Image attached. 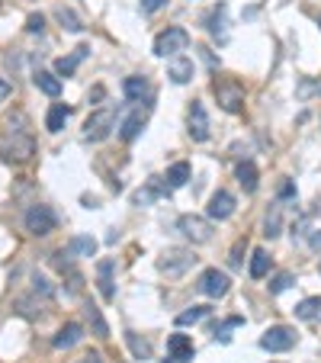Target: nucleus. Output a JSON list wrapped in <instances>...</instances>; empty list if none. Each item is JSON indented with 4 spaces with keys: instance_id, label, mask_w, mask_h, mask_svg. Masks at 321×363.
<instances>
[{
    "instance_id": "obj_1",
    "label": "nucleus",
    "mask_w": 321,
    "mask_h": 363,
    "mask_svg": "<svg viewBox=\"0 0 321 363\" xmlns=\"http://www.w3.org/2000/svg\"><path fill=\"white\" fill-rule=\"evenodd\" d=\"M199 261L190 248H167V251L160 254V261H158V271L160 273H167V277H183L193 264Z\"/></svg>"
},
{
    "instance_id": "obj_2",
    "label": "nucleus",
    "mask_w": 321,
    "mask_h": 363,
    "mask_svg": "<svg viewBox=\"0 0 321 363\" xmlns=\"http://www.w3.org/2000/svg\"><path fill=\"white\" fill-rule=\"evenodd\" d=\"M186 45H190V33L180 29V26H167V29L154 39V55H158V58H174V55L186 51Z\"/></svg>"
},
{
    "instance_id": "obj_3",
    "label": "nucleus",
    "mask_w": 321,
    "mask_h": 363,
    "mask_svg": "<svg viewBox=\"0 0 321 363\" xmlns=\"http://www.w3.org/2000/svg\"><path fill=\"white\" fill-rule=\"evenodd\" d=\"M26 232L35 238H45L51 235L55 228H58V216L49 209V206H33V209H26Z\"/></svg>"
},
{
    "instance_id": "obj_4",
    "label": "nucleus",
    "mask_w": 321,
    "mask_h": 363,
    "mask_svg": "<svg viewBox=\"0 0 321 363\" xmlns=\"http://www.w3.org/2000/svg\"><path fill=\"white\" fill-rule=\"evenodd\" d=\"M296 341H299L296 328H289V325H273V328L263 331L261 347L263 350H270V354H283V350H293Z\"/></svg>"
},
{
    "instance_id": "obj_5",
    "label": "nucleus",
    "mask_w": 321,
    "mask_h": 363,
    "mask_svg": "<svg viewBox=\"0 0 321 363\" xmlns=\"http://www.w3.org/2000/svg\"><path fill=\"white\" fill-rule=\"evenodd\" d=\"M113 126H116L113 110H97V113H90L84 122V138L87 142H103V138L113 132Z\"/></svg>"
},
{
    "instance_id": "obj_6",
    "label": "nucleus",
    "mask_w": 321,
    "mask_h": 363,
    "mask_svg": "<svg viewBox=\"0 0 321 363\" xmlns=\"http://www.w3.org/2000/svg\"><path fill=\"white\" fill-rule=\"evenodd\" d=\"M215 97H219L222 103V110H229V113H241L245 110V87L235 84V81H215Z\"/></svg>"
},
{
    "instance_id": "obj_7",
    "label": "nucleus",
    "mask_w": 321,
    "mask_h": 363,
    "mask_svg": "<svg viewBox=\"0 0 321 363\" xmlns=\"http://www.w3.org/2000/svg\"><path fill=\"white\" fill-rule=\"evenodd\" d=\"M3 152H7L10 161H29L35 152V142L23 129H10V138H7V145H3Z\"/></svg>"
},
{
    "instance_id": "obj_8",
    "label": "nucleus",
    "mask_w": 321,
    "mask_h": 363,
    "mask_svg": "<svg viewBox=\"0 0 321 363\" xmlns=\"http://www.w3.org/2000/svg\"><path fill=\"white\" fill-rule=\"evenodd\" d=\"M199 293L209 296V299H222V296L231 289V280L225 277V273L219 271V267H209V271H203V277H199Z\"/></svg>"
},
{
    "instance_id": "obj_9",
    "label": "nucleus",
    "mask_w": 321,
    "mask_h": 363,
    "mask_svg": "<svg viewBox=\"0 0 321 363\" xmlns=\"http://www.w3.org/2000/svg\"><path fill=\"white\" fill-rule=\"evenodd\" d=\"M177 228L193 241V245H206L212 238V222L203 219V216H180Z\"/></svg>"
},
{
    "instance_id": "obj_10",
    "label": "nucleus",
    "mask_w": 321,
    "mask_h": 363,
    "mask_svg": "<svg viewBox=\"0 0 321 363\" xmlns=\"http://www.w3.org/2000/svg\"><path fill=\"white\" fill-rule=\"evenodd\" d=\"M193 354H196V347L186 334H170L167 338V354H164V360L160 363H186V360H193Z\"/></svg>"
},
{
    "instance_id": "obj_11",
    "label": "nucleus",
    "mask_w": 321,
    "mask_h": 363,
    "mask_svg": "<svg viewBox=\"0 0 321 363\" xmlns=\"http://www.w3.org/2000/svg\"><path fill=\"white\" fill-rule=\"evenodd\" d=\"M186 126H190V138H193V142H206V138H209V116H206V106L199 100L190 103Z\"/></svg>"
},
{
    "instance_id": "obj_12",
    "label": "nucleus",
    "mask_w": 321,
    "mask_h": 363,
    "mask_svg": "<svg viewBox=\"0 0 321 363\" xmlns=\"http://www.w3.org/2000/svg\"><path fill=\"white\" fill-rule=\"evenodd\" d=\"M206 212H209V219H215V222L231 219V216H235V196H231L229 190H215V193L209 196Z\"/></svg>"
},
{
    "instance_id": "obj_13",
    "label": "nucleus",
    "mask_w": 321,
    "mask_h": 363,
    "mask_svg": "<svg viewBox=\"0 0 321 363\" xmlns=\"http://www.w3.org/2000/svg\"><path fill=\"white\" fill-rule=\"evenodd\" d=\"M81 338H84V325L68 321V325H65V328H61L58 334L51 338V347H55V350H68V347H74Z\"/></svg>"
},
{
    "instance_id": "obj_14",
    "label": "nucleus",
    "mask_w": 321,
    "mask_h": 363,
    "mask_svg": "<svg viewBox=\"0 0 321 363\" xmlns=\"http://www.w3.org/2000/svg\"><path fill=\"white\" fill-rule=\"evenodd\" d=\"M113 271H116V264H113L110 257L97 264V283H100V296L106 299V302L116 299V289H113Z\"/></svg>"
},
{
    "instance_id": "obj_15",
    "label": "nucleus",
    "mask_w": 321,
    "mask_h": 363,
    "mask_svg": "<svg viewBox=\"0 0 321 363\" xmlns=\"http://www.w3.org/2000/svg\"><path fill=\"white\" fill-rule=\"evenodd\" d=\"M87 55H90V45H77V49L71 51L68 58H58V61H55V74H58V77H71V74L77 71V65H81Z\"/></svg>"
},
{
    "instance_id": "obj_16",
    "label": "nucleus",
    "mask_w": 321,
    "mask_h": 363,
    "mask_svg": "<svg viewBox=\"0 0 321 363\" xmlns=\"http://www.w3.org/2000/svg\"><path fill=\"white\" fill-rule=\"evenodd\" d=\"M167 193H170V186H167V184H160L158 177H151L145 190H135L132 203H135V206H148V203H154L158 196H167Z\"/></svg>"
},
{
    "instance_id": "obj_17",
    "label": "nucleus",
    "mask_w": 321,
    "mask_h": 363,
    "mask_svg": "<svg viewBox=\"0 0 321 363\" xmlns=\"http://www.w3.org/2000/svg\"><path fill=\"white\" fill-rule=\"evenodd\" d=\"M167 77L174 84H190V81H193V61L183 58V55H174V61H170V68H167Z\"/></svg>"
},
{
    "instance_id": "obj_18",
    "label": "nucleus",
    "mask_w": 321,
    "mask_h": 363,
    "mask_svg": "<svg viewBox=\"0 0 321 363\" xmlns=\"http://www.w3.org/2000/svg\"><path fill=\"white\" fill-rule=\"evenodd\" d=\"M238 184L245 186V193H257V184H261V174H257V164L254 161H245V164H238Z\"/></svg>"
},
{
    "instance_id": "obj_19",
    "label": "nucleus",
    "mask_w": 321,
    "mask_h": 363,
    "mask_svg": "<svg viewBox=\"0 0 321 363\" xmlns=\"http://www.w3.org/2000/svg\"><path fill=\"white\" fill-rule=\"evenodd\" d=\"M145 122H148V110H135V113H132V116L122 122V132H119V136H122V142H132V138H138V132L145 129Z\"/></svg>"
},
{
    "instance_id": "obj_20",
    "label": "nucleus",
    "mask_w": 321,
    "mask_h": 363,
    "mask_svg": "<svg viewBox=\"0 0 321 363\" xmlns=\"http://www.w3.org/2000/svg\"><path fill=\"white\" fill-rule=\"evenodd\" d=\"M68 116H71L68 106H65V103H55L49 110V116H45V129H49V132H61L65 122H68Z\"/></svg>"
},
{
    "instance_id": "obj_21",
    "label": "nucleus",
    "mask_w": 321,
    "mask_h": 363,
    "mask_svg": "<svg viewBox=\"0 0 321 363\" xmlns=\"http://www.w3.org/2000/svg\"><path fill=\"white\" fill-rule=\"evenodd\" d=\"M293 312H296V318H302V321H315L321 315V296H308V299H302Z\"/></svg>"
},
{
    "instance_id": "obj_22",
    "label": "nucleus",
    "mask_w": 321,
    "mask_h": 363,
    "mask_svg": "<svg viewBox=\"0 0 321 363\" xmlns=\"http://www.w3.org/2000/svg\"><path fill=\"white\" fill-rule=\"evenodd\" d=\"M122 93H126V100H132V103L145 100L148 81H145V77H126V81H122Z\"/></svg>"
},
{
    "instance_id": "obj_23",
    "label": "nucleus",
    "mask_w": 321,
    "mask_h": 363,
    "mask_svg": "<svg viewBox=\"0 0 321 363\" xmlns=\"http://www.w3.org/2000/svg\"><path fill=\"white\" fill-rule=\"evenodd\" d=\"M35 87L42 93H49V97H58L61 93V81H58V74H51V71H35Z\"/></svg>"
},
{
    "instance_id": "obj_24",
    "label": "nucleus",
    "mask_w": 321,
    "mask_h": 363,
    "mask_svg": "<svg viewBox=\"0 0 321 363\" xmlns=\"http://www.w3.org/2000/svg\"><path fill=\"white\" fill-rule=\"evenodd\" d=\"M270 273V254L263 251V248H257V251L251 254V277L254 280H263Z\"/></svg>"
},
{
    "instance_id": "obj_25",
    "label": "nucleus",
    "mask_w": 321,
    "mask_h": 363,
    "mask_svg": "<svg viewBox=\"0 0 321 363\" xmlns=\"http://www.w3.org/2000/svg\"><path fill=\"white\" fill-rule=\"evenodd\" d=\"M68 254H81V257H93L97 254V241L90 235H77L68 241Z\"/></svg>"
},
{
    "instance_id": "obj_26",
    "label": "nucleus",
    "mask_w": 321,
    "mask_h": 363,
    "mask_svg": "<svg viewBox=\"0 0 321 363\" xmlns=\"http://www.w3.org/2000/svg\"><path fill=\"white\" fill-rule=\"evenodd\" d=\"M55 19H58V23L65 26L68 33H81V29H84L81 17H77V13H74V10H71V7H55Z\"/></svg>"
},
{
    "instance_id": "obj_27",
    "label": "nucleus",
    "mask_w": 321,
    "mask_h": 363,
    "mask_svg": "<svg viewBox=\"0 0 321 363\" xmlns=\"http://www.w3.org/2000/svg\"><path fill=\"white\" fill-rule=\"evenodd\" d=\"M126 344H129V350L138 357V360H151V344L145 338H138L135 331H126Z\"/></svg>"
},
{
    "instance_id": "obj_28",
    "label": "nucleus",
    "mask_w": 321,
    "mask_h": 363,
    "mask_svg": "<svg viewBox=\"0 0 321 363\" xmlns=\"http://www.w3.org/2000/svg\"><path fill=\"white\" fill-rule=\"evenodd\" d=\"M87 312V321H90V328H93V334H97V338H110V328H106V321H103V315H100V309H97V305H87L84 309Z\"/></svg>"
},
{
    "instance_id": "obj_29",
    "label": "nucleus",
    "mask_w": 321,
    "mask_h": 363,
    "mask_svg": "<svg viewBox=\"0 0 321 363\" xmlns=\"http://www.w3.org/2000/svg\"><path fill=\"white\" fill-rule=\"evenodd\" d=\"M186 180H190V164H186V161H177V164L167 170V186L170 190H177V186H183Z\"/></svg>"
},
{
    "instance_id": "obj_30",
    "label": "nucleus",
    "mask_w": 321,
    "mask_h": 363,
    "mask_svg": "<svg viewBox=\"0 0 321 363\" xmlns=\"http://www.w3.org/2000/svg\"><path fill=\"white\" fill-rule=\"evenodd\" d=\"M209 315V305H193V309H186V312L177 315V325L186 328V325H196V321H203Z\"/></svg>"
},
{
    "instance_id": "obj_31",
    "label": "nucleus",
    "mask_w": 321,
    "mask_h": 363,
    "mask_svg": "<svg viewBox=\"0 0 321 363\" xmlns=\"http://www.w3.org/2000/svg\"><path fill=\"white\" fill-rule=\"evenodd\" d=\"M293 283H296V277H293V273H289V271H279L277 277L270 280V293H273V296H277V293H286Z\"/></svg>"
},
{
    "instance_id": "obj_32",
    "label": "nucleus",
    "mask_w": 321,
    "mask_h": 363,
    "mask_svg": "<svg viewBox=\"0 0 321 363\" xmlns=\"http://www.w3.org/2000/svg\"><path fill=\"white\" fill-rule=\"evenodd\" d=\"M203 23H206V29H209L212 35H219L222 33V23H225V7H215L209 17L203 19Z\"/></svg>"
},
{
    "instance_id": "obj_33",
    "label": "nucleus",
    "mask_w": 321,
    "mask_h": 363,
    "mask_svg": "<svg viewBox=\"0 0 321 363\" xmlns=\"http://www.w3.org/2000/svg\"><path fill=\"white\" fill-rule=\"evenodd\" d=\"M33 293H35V296H42V299H51V287H49V280L35 273V277H33Z\"/></svg>"
},
{
    "instance_id": "obj_34",
    "label": "nucleus",
    "mask_w": 321,
    "mask_h": 363,
    "mask_svg": "<svg viewBox=\"0 0 321 363\" xmlns=\"http://www.w3.org/2000/svg\"><path fill=\"white\" fill-rule=\"evenodd\" d=\"M263 235H267V238H277V235H279V209H273V216H267Z\"/></svg>"
},
{
    "instance_id": "obj_35",
    "label": "nucleus",
    "mask_w": 321,
    "mask_h": 363,
    "mask_svg": "<svg viewBox=\"0 0 321 363\" xmlns=\"http://www.w3.org/2000/svg\"><path fill=\"white\" fill-rule=\"evenodd\" d=\"M45 29V17L42 13H33V17L26 19V33H42Z\"/></svg>"
},
{
    "instance_id": "obj_36",
    "label": "nucleus",
    "mask_w": 321,
    "mask_h": 363,
    "mask_svg": "<svg viewBox=\"0 0 321 363\" xmlns=\"http://www.w3.org/2000/svg\"><path fill=\"white\" fill-rule=\"evenodd\" d=\"M160 7H167V0H142V13H158Z\"/></svg>"
},
{
    "instance_id": "obj_37",
    "label": "nucleus",
    "mask_w": 321,
    "mask_h": 363,
    "mask_svg": "<svg viewBox=\"0 0 321 363\" xmlns=\"http://www.w3.org/2000/svg\"><path fill=\"white\" fill-rule=\"evenodd\" d=\"M68 363H103V357L97 350H90V354H81L77 360H68Z\"/></svg>"
},
{
    "instance_id": "obj_38",
    "label": "nucleus",
    "mask_w": 321,
    "mask_h": 363,
    "mask_svg": "<svg viewBox=\"0 0 321 363\" xmlns=\"http://www.w3.org/2000/svg\"><path fill=\"white\" fill-rule=\"evenodd\" d=\"M247 248V241H238L235 251H231V267H241V251Z\"/></svg>"
},
{
    "instance_id": "obj_39",
    "label": "nucleus",
    "mask_w": 321,
    "mask_h": 363,
    "mask_svg": "<svg viewBox=\"0 0 321 363\" xmlns=\"http://www.w3.org/2000/svg\"><path fill=\"white\" fill-rule=\"evenodd\" d=\"M279 196H283V200H289V196H296V186L289 184V180H283V184H279Z\"/></svg>"
},
{
    "instance_id": "obj_40",
    "label": "nucleus",
    "mask_w": 321,
    "mask_h": 363,
    "mask_svg": "<svg viewBox=\"0 0 321 363\" xmlns=\"http://www.w3.org/2000/svg\"><path fill=\"white\" fill-rule=\"evenodd\" d=\"M10 93H13V87H10V84H7V81H3V77H0V103L7 100Z\"/></svg>"
},
{
    "instance_id": "obj_41",
    "label": "nucleus",
    "mask_w": 321,
    "mask_h": 363,
    "mask_svg": "<svg viewBox=\"0 0 321 363\" xmlns=\"http://www.w3.org/2000/svg\"><path fill=\"white\" fill-rule=\"evenodd\" d=\"M312 248H315V251H321V232H315V235H312Z\"/></svg>"
}]
</instances>
